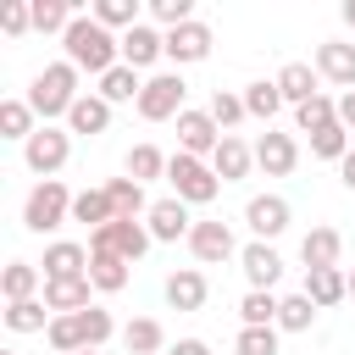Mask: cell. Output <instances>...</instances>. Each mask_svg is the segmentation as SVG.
Returning a JSON list of instances; mask_svg holds the SVG:
<instances>
[{
  "label": "cell",
  "mask_w": 355,
  "mask_h": 355,
  "mask_svg": "<svg viewBox=\"0 0 355 355\" xmlns=\"http://www.w3.org/2000/svg\"><path fill=\"white\" fill-rule=\"evenodd\" d=\"M61 44H67V61H72L78 72H94V78H105V72L122 61V39H116L111 28H100L94 17H78Z\"/></svg>",
  "instance_id": "6da1fadb"
},
{
  "label": "cell",
  "mask_w": 355,
  "mask_h": 355,
  "mask_svg": "<svg viewBox=\"0 0 355 355\" xmlns=\"http://www.w3.org/2000/svg\"><path fill=\"white\" fill-rule=\"evenodd\" d=\"M28 105L50 122V116H67L72 105H78V67L72 61H50L39 78H33V89H28Z\"/></svg>",
  "instance_id": "7a4b0ae2"
},
{
  "label": "cell",
  "mask_w": 355,
  "mask_h": 355,
  "mask_svg": "<svg viewBox=\"0 0 355 355\" xmlns=\"http://www.w3.org/2000/svg\"><path fill=\"white\" fill-rule=\"evenodd\" d=\"M61 222H72V194H67V183H61V178L33 183V194H28V205H22V227H28V233H55Z\"/></svg>",
  "instance_id": "3957f363"
},
{
  "label": "cell",
  "mask_w": 355,
  "mask_h": 355,
  "mask_svg": "<svg viewBox=\"0 0 355 355\" xmlns=\"http://www.w3.org/2000/svg\"><path fill=\"white\" fill-rule=\"evenodd\" d=\"M166 178H172V200H183V205H211L216 200V189H222V178L200 161V155H172V166H166Z\"/></svg>",
  "instance_id": "277c9868"
},
{
  "label": "cell",
  "mask_w": 355,
  "mask_h": 355,
  "mask_svg": "<svg viewBox=\"0 0 355 355\" xmlns=\"http://www.w3.org/2000/svg\"><path fill=\"white\" fill-rule=\"evenodd\" d=\"M150 250V227L144 222H105L100 233H89V255H122V261H139Z\"/></svg>",
  "instance_id": "5b68a950"
},
{
  "label": "cell",
  "mask_w": 355,
  "mask_h": 355,
  "mask_svg": "<svg viewBox=\"0 0 355 355\" xmlns=\"http://www.w3.org/2000/svg\"><path fill=\"white\" fill-rule=\"evenodd\" d=\"M139 116H144V122H166V116H183V78H178V72H155V78H144V94H139Z\"/></svg>",
  "instance_id": "8992f818"
},
{
  "label": "cell",
  "mask_w": 355,
  "mask_h": 355,
  "mask_svg": "<svg viewBox=\"0 0 355 355\" xmlns=\"http://www.w3.org/2000/svg\"><path fill=\"white\" fill-rule=\"evenodd\" d=\"M22 155H28V166H33V172L55 178V172L67 166V155H72V133H67V128H50V122H44V128H39V133H33L28 144H22Z\"/></svg>",
  "instance_id": "52a82bcc"
},
{
  "label": "cell",
  "mask_w": 355,
  "mask_h": 355,
  "mask_svg": "<svg viewBox=\"0 0 355 355\" xmlns=\"http://www.w3.org/2000/svg\"><path fill=\"white\" fill-rule=\"evenodd\" d=\"M222 144V128L211 122V111H183L178 116V150L183 155H216Z\"/></svg>",
  "instance_id": "ba28073f"
},
{
  "label": "cell",
  "mask_w": 355,
  "mask_h": 355,
  "mask_svg": "<svg viewBox=\"0 0 355 355\" xmlns=\"http://www.w3.org/2000/svg\"><path fill=\"white\" fill-rule=\"evenodd\" d=\"M255 166H261L266 178H288V172L300 166L294 133H261V139H255Z\"/></svg>",
  "instance_id": "9c48e42d"
},
{
  "label": "cell",
  "mask_w": 355,
  "mask_h": 355,
  "mask_svg": "<svg viewBox=\"0 0 355 355\" xmlns=\"http://www.w3.org/2000/svg\"><path fill=\"white\" fill-rule=\"evenodd\" d=\"M161 55H166V33H155L150 22H139V28H128V33H122V67L144 72V67H155Z\"/></svg>",
  "instance_id": "30bf717a"
},
{
  "label": "cell",
  "mask_w": 355,
  "mask_h": 355,
  "mask_svg": "<svg viewBox=\"0 0 355 355\" xmlns=\"http://www.w3.org/2000/svg\"><path fill=\"white\" fill-rule=\"evenodd\" d=\"M244 222H250V233L266 244V239H277V233L288 227V200H283V194H255V200L244 205Z\"/></svg>",
  "instance_id": "8fae6325"
},
{
  "label": "cell",
  "mask_w": 355,
  "mask_h": 355,
  "mask_svg": "<svg viewBox=\"0 0 355 355\" xmlns=\"http://www.w3.org/2000/svg\"><path fill=\"white\" fill-rule=\"evenodd\" d=\"M189 250H194L200 266H222V261L233 255V233H227V222H194V227H189Z\"/></svg>",
  "instance_id": "7c38bea8"
},
{
  "label": "cell",
  "mask_w": 355,
  "mask_h": 355,
  "mask_svg": "<svg viewBox=\"0 0 355 355\" xmlns=\"http://www.w3.org/2000/svg\"><path fill=\"white\" fill-rule=\"evenodd\" d=\"M316 311H327V305H338V300H349V272L344 266H316V272H305V288H300Z\"/></svg>",
  "instance_id": "4fadbf2b"
},
{
  "label": "cell",
  "mask_w": 355,
  "mask_h": 355,
  "mask_svg": "<svg viewBox=\"0 0 355 355\" xmlns=\"http://www.w3.org/2000/svg\"><path fill=\"white\" fill-rule=\"evenodd\" d=\"M316 78H327L338 89H355V44H338V39L316 44Z\"/></svg>",
  "instance_id": "5bb4252c"
},
{
  "label": "cell",
  "mask_w": 355,
  "mask_h": 355,
  "mask_svg": "<svg viewBox=\"0 0 355 355\" xmlns=\"http://www.w3.org/2000/svg\"><path fill=\"white\" fill-rule=\"evenodd\" d=\"M250 166H255V150H250L244 139L222 133V144H216V155H211V172H216L222 183H239V178H250Z\"/></svg>",
  "instance_id": "9a60e30c"
},
{
  "label": "cell",
  "mask_w": 355,
  "mask_h": 355,
  "mask_svg": "<svg viewBox=\"0 0 355 355\" xmlns=\"http://www.w3.org/2000/svg\"><path fill=\"white\" fill-rule=\"evenodd\" d=\"M89 272H78V277H44V305L61 316V311H89Z\"/></svg>",
  "instance_id": "2e32d148"
},
{
  "label": "cell",
  "mask_w": 355,
  "mask_h": 355,
  "mask_svg": "<svg viewBox=\"0 0 355 355\" xmlns=\"http://www.w3.org/2000/svg\"><path fill=\"white\" fill-rule=\"evenodd\" d=\"M205 294H211V283H205L200 266H183V272L166 277V305H172V311H200Z\"/></svg>",
  "instance_id": "e0dca14e"
},
{
  "label": "cell",
  "mask_w": 355,
  "mask_h": 355,
  "mask_svg": "<svg viewBox=\"0 0 355 355\" xmlns=\"http://www.w3.org/2000/svg\"><path fill=\"white\" fill-rule=\"evenodd\" d=\"M105 200H111V216H116V222H139V216H150L144 183H133V178H111V183H105Z\"/></svg>",
  "instance_id": "ac0fdd59"
},
{
  "label": "cell",
  "mask_w": 355,
  "mask_h": 355,
  "mask_svg": "<svg viewBox=\"0 0 355 355\" xmlns=\"http://www.w3.org/2000/svg\"><path fill=\"white\" fill-rule=\"evenodd\" d=\"M166 55H172V61H205V55H211V28H205V22L172 28V33H166Z\"/></svg>",
  "instance_id": "d6986e66"
},
{
  "label": "cell",
  "mask_w": 355,
  "mask_h": 355,
  "mask_svg": "<svg viewBox=\"0 0 355 355\" xmlns=\"http://www.w3.org/2000/svg\"><path fill=\"white\" fill-rule=\"evenodd\" d=\"M239 261H244V277H250V288H272V283L283 277V255H277L272 244H261V239H255V244H250Z\"/></svg>",
  "instance_id": "ffe728a7"
},
{
  "label": "cell",
  "mask_w": 355,
  "mask_h": 355,
  "mask_svg": "<svg viewBox=\"0 0 355 355\" xmlns=\"http://www.w3.org/2000/svg\"><path fill=\"white\" fill-rule=\"evenodd\" d=\"M144 222H150V239H189V227H194L189 211H183V200H155Z\"/></svg>",
  "instance_id": "44dd1931"
},
{
  "label": "cell",
  "mask_w": 355,
  "mask_h": 355,
  "mask_svg": "<svg viewBox=\"0 0 355 355\" xmlns=\"http://www.w3.org/2000/svg\"><path fill=\"white\" fill-rule=\"evenodd\" d=\"M300 255H305V272H316V266H338V255H344L338 227H311L305 244H300Z\"/></svg>",
  "instance_id": "7402d4cb"
},
{
  "label": "cell",
  "mask_w": 355,
  "mask_h": 355,
  "mask_svg": "<svg viewBox=\"0 0 355 355\" xmlns=\"http://www.w3.org/2000/svg\"><path fill=\"white\" fill-rule=\"evenodd\" d=\"M111 128V105L100 94H78V105L67 111V133H105Z\"/></svg>",
  "instance_id": "603a6c76"
},
{
  "label": "cell",
  "mask_w": 355,
  "mask_h": 355,
  "mask_svg": "<svg viewBox=\"0 0 355 355\" xmlns=\"http://www.w3.org/2000/svg\"><path fill=\"white\" fill-rule=\"evenodd\" d=\"M78 272H89V250L72 239H55L44 250V277H78Z\"/></svg>",
  "instance_id": "cb8c5ba5"
},
{
  "label": "cell",
  "mask_w": 355,
  "mask_h": 355,
  "mask_svg": "<svg viewBox=\"0 0 355 355\" xmlns=\"http://www.w3.org/2000/svg\"><path fill=\"white\" fill-rule=\"evenodd\" d=\"M277 89H283V100H294V105H305V100L322 94V89H316V72H311L305 61H283V67H277Z\"/></svg>",
  "instance_id": "d4e9b609"
},
{
  "label": "cell",
  "mask_w": 355,
  "mask_h": 355,
  "mask_svg": "<svg viewBox=\"0 0 355 355\" xmlns=\"http://www.w3.org/2000/svg\"><path fill=\"white\" fill-rule=\"evenodd\" d=\"M44 338H50V349H55V355H83V349H89V344H83V322H78V311L50 316Z\"/></svg>",
  "instance_id": "484cf974"
},
{
  "label": "cell",
  "mask_w": 355,
  "mask_h": 355,
  "mask_svg": "<svg viewBox=\"0 0 355 355\" xmlns=\"http://www.w3.org/2000/svg\"><path fill=\"white\" fill-rule=\"evenodd\" d=\"M139 94H144V83H139V72L122 67V61L100 78V100H105V105H122V100H139Z\"/></svg>",
  "instance_id": "4316f807"
},
{
  "label": "cell",
  "mask_w": 355,
  "mask_h": 355,
  "mask_svg": "<svg viewBox=\"0 0 355 355\" xmlns=\"http://www.w3.org/2000/svg\"><path fill=\"white\" fill-rule=\"evenodd\" d=\"M166 166H172V155H161L155 144H133V150H128V161H122V172H128L133 183H150V178H161Z\"/></svg>",
  "instance_id": "83f0119b"
},
{
  "label": "cell",
  "mask_w": 355,
  "mask_h": 355,
  "mask_svg": "<svg viewBox=\"0 0 355 355\" xmlns=\"http://www.w3.org/2000/svg\"><path fill=\"white\" fill-rule=\"evenodd\" d=\"M72 222H89V233H100L105 222H116L105 189H83V194H72Z\"/></svg>",
  "instance_id": "f1b7e54d"
},
{
  "label": "cell",
  "mask_w": 355,
  "mask_h": 355,
  "mask_svg": "<svg viewBox=\"0 0 355 355\" xmlns=\"http://www.w3.org/2000/svg\"><path fill=\"white\" fill-rule=\"evenodd\" d=\"M128 266L133 261H122V255H89V283L100 294H116V288H128Z\"/></svg>",
  "instance_id": "f546056e"
},
{
  "label": "cell",
  "mask_w": 355,
  "mask_h": 355,
  "mask_svg": "<svg viewBox=\"0 0 355 355\" xmlns=\"http://www.w3.org/2000/svg\"><path fill=\"white\" fill-rule=\"evenodd\" d=\"M72 22H78V11L67 0H33V33H61L67 39Z\"/></svg>",
  "instance_id": "4dcf8cb0"
},
{
  "label": "cell",
  "mask_w": 355,
  "mask_h": 355,
  "mask_svg": "<svg viewBox=\"0 0 355 355\" xmlns=\"http://www.w3.org/2000/svg\"><path fill=\"white\" fill-rule=\"evenodd\" d=\"M244 111H250V116H261V122H272V116L283 111V89H277V78L250 83V89H244Z\"/></svg>",
  "instance_id": "1f68e13d"
},
{
  "label": "cell",
  "mask_w": 355,
  "mask_h": 355,
  "mask_svg": "<svg viewBox=\"0 0 355 355\" xmlns=\"http://www.w3.org/2000/svg\"><path fill=\"white\" fill-rule=\"evenodd\" d=\"M277 305L283 300H272V288H250L239 300V316H244V327H277Z\"/></svg>",
  "instance_id": "d6a6232c"
},
{
  "label": "cell",
  "mask_w": 355,
  "mask_h": 355,
  "mask_svg": "<svg viewBox=\"0 0 355 355\" xmlns=\"http://www.w3.org/2000/svg\"><path fill=\"white\" fill-rule=\"evenodd\" d=\"M6 327L11 333H44L50 327V305L44 300H17V305H6Z\"/></svg>",
  "instance_id": "836d02e7"
},
{
  "label": "cell",
  "mask_w": 355,
  "mask_h": 355,
  "mask_svg": "<svg viewBox=\"0 0 355 355\" xmlns=\"http://www.w3.org/2000/svg\"><path fill=\"white\" fill-rule=\"evenodd\" d=\"M122 338H128V349H133V355H155V349L166 344V327H161L155 316H133V322L122 327Z\"/></svg>",
  "instance_id": "e575fe53"
},
{
  "label": "cell",
  "mask_w": 355,
  "mask_h": 355,
  "mask_svg": "<svg viewBox=\"0 0 355 355\" xmlns=\"http://www.w3.org/2000/svg\"><path fill=\"white\" fill-rule=\"evenodd\" d=\"M33 116H39V111H33L28 100H6V105H0V133H6V139H22V144H28V139L39 133V128H33Z\"/></svg>",
  "instance_id": "d590c367"
},
{
  "label": "cell",
  "mask_w": 355,
  "mask_h": 355,
  "mask_svg": "<svg viewBox=\"0 0 355 355\" xmlns=\"http://www.w3.org/2000/svg\"><path fill=\"white\" fill-rule=\"evenodd\" d=\"M294 122H300V133H322V128H333V122H338V105H333L327 94H316V100L294 105Z\"/></svg>",
  "instance_id": "8d00e7d4"
},
{
  "label": "cell",
  "mask_w": 355,
  "mask_h": 355,
  "mask_svg": "<svg viewBox=\"0 0 355 355\" xmlns=\"http://www.w3.org/2000/svg\"><path fill=\"white\" fill-rule=\"evenodd\" d=\"M0 288H6V305H17V300H33V288H39V266H28V261H11V266H6V277H0Z\"/></svg>",
  "instance_id": "74e56055"
},
{
  "label": "cell",
  "mask_w": 355,
  "mask_h": 355,
  "mask_svg": "<svg viewBox=\"0 0 355 355\" xmlns=\"http://www.w3.org/2000/svg\"><path fill=\"white\" fill-rule=\"evenodd\" d=\"M311 155H316V161H344V155H349V128L333 122V128L311 133Z\"/></svg>",
  "instance_id": "f35d334b"
},
{
  "label": "cell",
  "mask_w": 355,
  "mask_h": 355,
  "mask_svg": "<svg viewBox=\"0 0 355 355\" xmlns=\"http://www.w3.org/2000/svg\"><path fill=\"white\" fill-rule=\"evenodd\" d=\"M311 322H316V305H311L305 294H288V300L277 305V327H283V333H305Z\"/></svg>",
  "instance_id": "ab89813d"
},
{
  "label": "cell",
  "mask_w": 355,
  "mask_h": 355,
  "mask_svg": "<svg viewBox=\"0 0 355 355\" xmlns=\"http://www.w3.org/2000/svg\"><path fill=\"white\" fill-rule=\"evenodd\" d=\"M205 111H211V122H216V128H222V133H227V128H233V122H244V116H250V111H244V94H227V89H216V94H211V105H205Z\"/></svg>",
  "instance_id": "60d3db41"
},
{
  "label": "cell",
  "mask_w": 355,
  "mask_h": 355,
  "mask_svg": "<svg viewBox=\"0 0 355 355\" xmlns=\"http://www.w3.org/2000/svg\"><path fill=\"white\" fill-rule=\"evenodd\" d=\"M78 322H83V344L89 349H100L111 333H116V322H111V311H100V305H89V311H78Z\"/></svg>",
  "instance_id": "b9f144b4"
},
{
  "label": "cell",
  "mask_w": 355,
  "mask_h": 355,
  "mask_svg": "<svg viewBox=\"0 0 355 355\" xmlns=\"http://www.w3.org/2000/svg\"><path fill=\"white\" fill-rule=\"evenodd\" d=\"M239 355H277V327H239Z\"/></svg>",
  "instance_id": "7bdbcfd3"
},
{
  "label": "cell",
  "mask_w": 355,
  "mask_h": 355,
  "mask_svg": "<svg viewBox=\"0 0 355 355\" xmlns=\"http://www.w3.org/2000/svg\"><path fill=\"white\" fill-rule=\"evenodd\" d=\"M94 22H100V28H139V17H133L128 0H100V6H94Z\"/></svg>",
  "instance_id": "ee69618b"
},
{
  "label": "cell",
  "mask_w": 355,
  "mask_h": 355,
  "mask_svg": "<svg viewBox=\"0 0 355 355\" xmlns=\"http://www.w3.org/2000/svg\"><path fill=\"white\" fill-rule=\"evenodd\" d=\"M0 28L17 39V33H28L33 28V6H22V0H0Z\"/></svg>",
  "instance_id": "f6af8a7d"
},
{
  "label": "cell",
  "mask_w": 355,
  "mask_h": 355,
  "mask_svg": "<svg viewBox=\"0 0 355 355\" xmlns=\"http://www.w3.org/2000/svg\"><path fill=\"white\" fill-rule=\"evenodd\" d=\"M155 22H166V28L194 22V17H189V0H155Z\"/></svg>",
  "instance_id": "bcb514c9"
},
{
  "label": "cell",
  "mask_w": 355,
  "mask_h": 355,
  "mask_svg": "<svg viewBox=\"0 0 355 355\" xmlns=\"http://www.w3.org/2000/svg\"><path fill=\"white\" fill-rule=\"evenodd\" d=\"M338 122L355 128V89H344V100H338Z\"/></svg>",
  "instance_id": "7dc6e473"
},
{
  "label": "cell",
  "mask_w": 355,
  "mask_h": 355,
  "mask_svg": "<svg viewBox=\"0 0 355 355\" xmlns=\"http://www.w3.org/2000/svg\"><path fill=\"white\" fill-rule=\"evenodd\" d=\"M172 355H211V344H200V338H178Z\"/></svg>",
  "instance_id": "c3c4849f"
},
{
  "label": "cell",
  "mask_w": 355,
  "mask_h": 355,
  "mask_svg": "<svg viewBox=\"0 0 355 355\" xmlns=\"http://www.w3.org/2000/svg\"><path fill=\"white\" fill-rule=\"evenodd\" d=\"M338 178H344V189H355V150L338 161Z\"/></svg>",
  "instance_id": "681fc988"
},
{
  "label": "cell",
  "mask_w": 355,
  "mask_h": 355,
  "mask_svg": "<svg viewBox=\"0 0 355 355\" xmlns=\"http://www.w3.org/2000/svg\"><path fill=\"white\" fill-rule=\"evenodd\" d=\"M344 22H349V28H355V0H349V6H344Z\"/></svg>",
  "instance_id": "f907efd6"
},
{
  "label": "cell",
  "mask_w": 355,
  "mask_h": 355,
  "mask_svg": "<svg viewBox=\"0 0 355 355\" xmlns=\"http://www.w3.org/2000/svg\"><path fill=\"white\" fill-rule=\"evenodd\" d=\"M349 294H355V272H349Z\"/></svg>",
  "instance_id": "816d5d0a"
},
{
  "label": "cell",
  "mask_w": 355,
  "mask_h": 355,
  "mask_svg": "<svg viewBox=\"0 0 355 355\" xmlns=\"http://www.w3.org/2000/svg\"><path fill=\"white\" fill-rule=\"evenodd\" d=\"M83 355H94V349H83Z\"/></svg>",
  "instance_id": "f5cc1de1"
},
{
  "label": "cell",
  "mask_w": 355,
  "mask_h": 355,
  "mask_svg": "<svg viewBox=\"0 0 355 355\" xmlns=\"http://www.w3.org/2000/svg\"><path fill=\"white\" fill-rule=\"evenodd\" d=\"M6 355H11V349H6Z\"/></svg>",
  "instance_id": "db71d44e"
}]
</instances>
